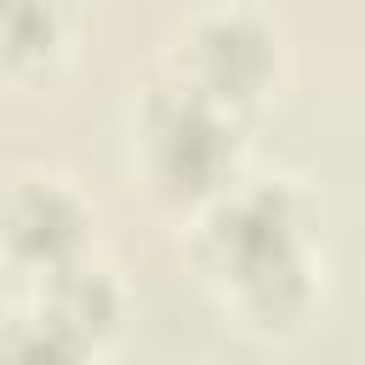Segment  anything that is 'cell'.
<instances>
[{"instance_id": "cell-1", "label": "cell", "mask_w": 365, "mask_h": 365, "mask_svg": "<svg viewBox=\"0 0 365 365\" xmlns=\"http://www.w3.org/2000/svg\"><path fill=\"white\" fill-rule=\"evenodd\" d=\"M194 51L205 63V91L200 97H251L268 80V34L251 29L245 17H222V23L200 29Z\"/></svg>"}, {"instance_id": "cell-2", "label": "cell", "mask_w": 365, "mask_h": 365, "mask_svg": "<svg viewBox=\"0 0 365 365\" xmlns=\"http://www.w3.org/2000/svg\"><path fill=\"white\" fill-rule=\"evenodd\" d=\"M80 228H86V217L74 211V200L63 188H17V200H11V251L17 257L57 268L80 245Z\"/></svg>"}]
</instances>
